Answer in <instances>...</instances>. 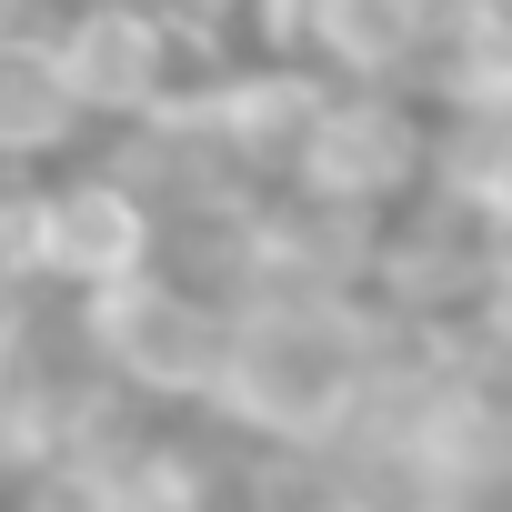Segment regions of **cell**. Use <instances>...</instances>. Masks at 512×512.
Listing matches in <instances>:
<instances>
[{
    "mask_svg": "<svg viewBox=\"0 0 512 512\" xmlns=\"http://www.w3.org/2000/svg\"><path fill=\"white\" fill-rule=\"evenodd\" d=\"M231 312L211 282L171 272V262H141L131 282H101L71 302L81 322V352L111 392L131 402H161V412H201L211 382H221V352H231Z\"/></svg>",
    "mask_w": 512,
    "mask_h": 512,
    "instance_id": "cell-2",
    "label": "cell"
},
{
    "mask_svg": "<svg viewBox=\"0 0 512 512\" xmlns=\"http://www.w3.org/2000/svg\"><path fill=\"white\" fill-rule=\"evenodd\" d=\"M51 31H61V71L101 131H161L211 91L201 81L211 41L181 0H61Z\"/></svg>",
    "mask_w": 512,
    "mask_h": 512,
    "instance_id": "cell-3",
    "label": "cell"
},
{
    "mask_svg": "<svg viewBox=\"0 0 512 512\" xmlns=\"http://www.w3.org/2000/svg\"><path fill=\"white\" fill-rule=\"evenodd\" d=\"M91 131L71 71H61V31L51 21H0V161H61Z\"/></svg>",
    "mask_w": 512,
    "mask_h": 512,
    "instance_id": "cell-6",
    "label": "cell"
},
{
    "mask_svg": "<svg viewBox=\"0 0 512 512\" xmlns=\"http://www.w3.org/2000/svg\"><path fill=\"white\" fill-rule=\"evenodd\" d=\"M392 372L402 362H392V332H382V312H372L362 282L272 272L231 312V352H221V382H211L201 422L231 432V442H251V452L312 462L322 442H342L382 402Z\"/></svg>",
    "mask_w": 512,
    "mask_h": 512,
    "instance_id": "cell-1",
    "label": "cell"
},
{
    "mask_svg": "<svg viewBox=\"0 0 512 512\" xmlns=\"http://www.w3.org/2000/svg\"><path fill=\"white\" fill-rule=\"evenodd\" d=\"M502 512H512V502H502Z\"/></svg>",
    "mask_w": 512,
    "mask_h": 512,
    "instance_id": "cell-8",
    "label": "cell"
},
{
    "mask_svg": "<svg viewBox=\"0 0 512 512\" xmlns=\"http://www.w3.org/2000/svg\"><path fill=\"white\" fill-rule=\"evenodd\" d=\"M141 262H161V201H151V181L131 161H101V171H61V181L31 191L0 272L81 302L101 282H131Z\"/></svg>",
    "mask_w": 512,
    "mask_h": 512,
    "instance_id": "cell-4",
    "label": "cell"
},
{
    "mask_svg": "<svg viewBox=\"0 0 512 512\" xmlns=\"http://www.w3.org/2000/svg\"><path fill=\"white\" fill-rule=\"evenodd\" d=\"M11 422H21V352H11V322H0V462H11Z\"/></svg>",
    "mask_w": 512,
    "mask_h": 512,
    "instance_id": "cell-7",
    "label": "cell"
},
{
    "mask_svg": "<svg viewBox=\"0 0 512 512\" xmlns=\"http://www.w3.org/2000/svg\"><path fill=\"white\" fill-rule=\"evenodd\" d=\"M272 21V51L332 71V81H382L402 91V71L422 61L442 0H262Z\"/></svg>",
    "mask_w": 512,
    "mask_h": 512,
    "instance_id": "cell-5",
    "label": "cell"
}]
</instances>
